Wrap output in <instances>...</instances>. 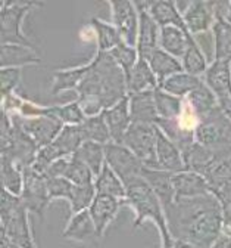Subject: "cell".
<instances>
[{
    "instance_id": "obj_1",
    "label": "cell",
    "mask_w": 231,
    "mask_h": 248,
    "mask_svg": "<svg viewBox=\"0 0 231 248\" xmlns=\"http://www.w3.org/2000/svg\"><path fill=\"white\" fill-rule=\"evenodd\" d=\"M163 208L174 239L187 241L199 248H211L224 232L222 210L212 194L175 200Z\"/></svg>"
},
{
    "instance_id": "obj_2",
    "label": "cell",
    "mask_w": 231,
    "mask_h": 248,
    "mask_svg": "<svg viewBox=\"0 0 231 248\" xmlns=\"http://www.w3.org/2000/svg\"><path fill=\"white\" fill-rule=\"evenodd\" d=\"M75 92V101L86 117L99 115L128 96L127 77L111 53L96 52L88 62L86 77Z\"/></svg>"
},
{
    "instance_id": "obj_3",
    "label": "cell",
    "mask_w": 231,
    "mask_h": 248,
    "mask_svg": "<svg viewBox=\"0 0 231 248\" xmlns=\"http://www.w3.org/2000/svg\"><path fill=\"white\" fill-rule=\"evenodd\" d=\"M127 197L125 204L133 208L136 217L133 222V229L140 228L144 222H152L158 228L160 244H171L174 241L167 222V214H165L163 204L158 198V195L153 192V189L149 186V183L139 177L128 183L125 186Z\"/></svg>"
},
{
    "instance_id": "obj_4",
    "label": "cell",
    "mask_w": 231,
    "mask_h": 248,
    "mask_svg": "<svg viewBox=\"0 0 231 248\" xmlns=\"http://www.w3.org/2000/svg\"><path fill=\"white\" fill-rule=\"evenodd\" d=\"M28 216L29 211L19 197L2 191V204H0L2 241L18 248H37Z\"/></svg>"
},
{
    "instance_id": "obj_5",
    "label": "cell",
    "mask_w": 231,
    "mask_h": 248,
    "mask_svg": "<svg viewBox=\"0 0 231 248\" xmlns=\"http://www.w3.org/2000/svg\"><path fill=\"white\" fill-rule=\"evenodd\" d=\"M39 6L43 5L37 2H9V0L2 2V8H0V43L18 45L39 50L37 46L32 45L22 31L25 16Z\"/></svg>"
},
{
    "instance_id": "obj_6",
    "label": "cell",
    "mask_w": 231,
    "mask_h": 248,
    "mask_svg": "<svg viewBox=\"0 0 231 248\" xmlns=\"http://www.w3.org/2000/svg\"><path fill=\"white\" fill-rule=\"evenodd\" d=\"M156 142L158 126L143 123H131L122 139V145L133 152L144 167L159 170L156 160Z\"/></svg>"
},
{
    "instance_id": "obj_7",
    "label": "cell",
    "mask_w": 231,
    "mask_h": 248,
    "mask_svg": "<svg viewBox=\"0 0 231 248\" xmlns=\"http://www.w3.org/2000/svg\"><path fill=\"white\" fill-rule=\"evenodd\" d=\"M194 139L208 148L231 146V120L221 108H217L199 120L194 129Z\"/></svg>"
},
{
    "instance_id": "obj_8",
    "label": "cell",
    "mask_w": 231,
    "mask_h": 248,
    "mask_svg": "<svg viewBox=\"0 0 231 248\" xmlns=\"http://www.w3.org/2000/svg\"><path fill=\"white\" fill-rule=\"evenodd\" d=\"M105 154H106V164L116 173V176L122 180L125 186L139 177H143L142 173L144 166L122 143L111 142L105 145Z\"/></svg>"
},
{
    "instance_id": "obj_9",
    "label": "cell",
    "mask_w": 231,
    "mask_h": 248,
    "mask_svg": "<svg viewBox=\"0 0 231 248\" xmlns=\"http://www.w3.org/2000/svg\"><path fill=\"white\" fill-rule=\"evenodd\" d=\"M109 6L112 25L119 31L122 40L130 46L137 47L140 15L134 2H131V0H111Z\"/></svg>"
},
{
    "instance_id": "obj_10",
    "label": "cell",
    "mask_w": 231,
    "mask_h": 248,
    "mask_svg": "<svg viewBox=\"0 0 231 248\" xmlns=\"http://www.w3.org/2000/svg\"><path fill=\"white\" fill-rule=\"evenodd\" d=\"M21 201L31 214L39 216L42 220L44 219V213L52 202L47 192V179L31 167L24 169V191Z\"/></svg>"
},
{
    "instance_id": "obj_11",
    "label": "cell",
    "mask_w": 231,
    "mask_h": 248,
    "mask_svg": "<svg viewBox=\"0 0 231 248\" xmlns=\"http://www.w3.org/2000/svg\"><path fill=\"white\" fill-rule=\"evenodd\" d=\"M9 115L16 126L27 136H29L32 140H34V143L39 146V149L50 145L58 138L60 130L63 129V124L53 117L25 118V117L16 115V114H9Z\"/></svg>"
},
{
    "instance_id": "obj_12",
    "label": "cell",
    "mask_w": 231,
    "mask_h": 248,
    "mask_svg": "<svg viewBox=\"0 0 231 248\" xmlns=\"http://www.w3.org/2000/svg\"><path fill=\"white\" fill-rule=\"evenodd\" d=\"M203 80L215 93L221 111L231 120V64L214 61L205 73Z\"/></svg>"
},
{
    "instance_id": "obj_13",
    "label": "cell",
    "mask_w": 231,
    "mask_h": 248,
    "mask_svg": "<svg viewBox=\"0 0 231 248\" xmlns=\"http://www.w3.org/2000/svg\"><path fill=\"white\" fill-rule=\"evenodd\" d=\"M124 200H118L109 195H96L93 204L88 208V213L94 222L97 233L101 238L105 236L108 228L114 223L116 216L122 207H125Z\"/></svg>"
},
{
    "instance_id": "obj_14",
    "label": "cell",
    "mask_w": 231,
    "mask_h": 248,
    "mask_svg": "<svg viewBox=\"0 0 231 248\" xmlns=\"http://www.w3.org/2000/svg\"><path fill=\"white\" fill-rule=\"evenodd\" d=\"M183 18L188 33L193 37L212 30L217 21L212 5L211 2H206V0H194V2H190L183 14Z\"/></svg>"
},
{
    "instance_id": "obj_15",
    "label": "cell",
    "mask_w": 231,
    "mask_h": 248,
    "mask_svg": "<svg viewBox=\"0 0 231 248\" xmlns=\"http://www.w3.org/2000/svg\"><path fill=\"white\" fill-rule=\"evenodd\" d=\"M62 236L68 241L84 245L94 244L97 239H101L88 210L72 214L70 222L67 223V228L62 232Z\"/></svg>"
},
{
    "instance_id": "obj_16",
    "label": "cell",
    "mask_w": 231,
    "mask_h": 248,
    "mask_svg": "<svg viewBox=\"0 0 231 248\" xmlns=\"http://www.w3.org/2000/svg\"><path fill=\"white\" fill-rule=\"evenodd\" d=\"M105 123L108 126L111 139L114 143H122V139L127 130L131 126V114H130V99L128 96L119 101L118 104L112 105L111 108L102 112Z\"/></svg>"
},
{
    "instance_id": "obj_17",
    "label": "cell",
    "mask_w": 231,
    "mask_h": 248,
    "mask_svg": "<svg viewBox=\"0 0 231 248\" xmlns=\"http://www.w3.org/2000/svg\"><path fill=\"white\" fill-rule=\"evenodd\" d=\"M139 15H140V27H139V40H137V50L139 55L143 56L144 53L159 47V33L160 27L147 12V2H134Z\"/></svg>"
},
{
    "instance_id": "obj_18",
    "label": "cell",
    "mask_w": 231,
    "mask_h": 248,
    "mask_svg": "<svg viewBox=\"0 0 231 248\" xmlns=\"http://www.w3.org/2000/svg\"><path fill=\"white\" fill-rule=\"evenodd\" d=\"M156 160H158L159 170L170 171V173L186 171L183 152L159 129H158V142H156Z\"/></svg>"
},
{
    "instance_id": "obj_19",
    "label": "cell",
    "mask_w": 231,
    "mask_h": 248,
    "mask_svg": "<svg viewBox=\"0 0 231 248\" xmlns=\"http://www.w3.org/2000/svg\"><path fill=\"white\" fill-rule=\"evenodd\" d=\"M173 185L175 191V200L197 198L211 194L208 180L193 171H181L173 174Z\"/></svg>"
},
{
    "instance_id": "obj_20",
    "label": "cell",
    "mask_w": 231,
    "mask_h": 248,
    "mask_svg": "<svg viewBox=\"0 0 231 248\" xmlns=\"http://www.w3.org/2000/svg\"><path fill=\"white\" fill-rule=\"evenodd\" d=\"M194 37L187 30L178 27H162L159 33V47L177 59H183Z\"/></svg>"
},
{
    "instance_id": "obj_21",
    "label": "cell",
    "mask_w": 231,
    "mask_h": 248,
    "mask_svg": "<svg viewBox=\"0 0 231 248\" xmlns=\"http://www.w3.org/2000/svg\"><path fill=\"white\" fill-rule=\"evenodd\" d=\"M142 58H144L149 62L152 71L155 73V76L159 81V86L167 78L184 71L181 61L174 58L173 55L167 53L165 50H162L160 47H156V49L144 53Z\"/></svg>"
},
{
    "instance_id": "obj_22",
    "label": "cell",
    "mask_w": 231,
    "mask_h": 248,
    "mask_svg": "<svg viewBox=\"0 0 231 248\" xmlns=\"http://www.w3.org/2000/svg\"><path fill=\"white\" fill-rule=\"evenodd\" d=\"M130 99V114L133 123L143 124H158L159 115L155 104V92L136 93V95H128Z\"/></svg>"
},
{
    "instance_id": "obj_23",
    "label": "cell",
    "mask_w": 231,
    "mask_h": 248,
    "mask_svg": "<svg viewBox=\"0 0 231 248\" xmlns=\"http://www.w3.org/2000/svg\"><path fill=\"white\" fill-rule=\"evenodd\" d=\"M127 89L128 95H136V93L155 92L159 89V81L152 71L149 62L144 58H139L136 67L127 77Z\"/></svg>"
},
{
    "instance_id": "obj_24",
    "label": "cell",
    "mask_w": 231,
    "mask_h": 248,
    "mask_svg": "<svg viewBox=\"0 0 231 248\" xmlns=\"http://www.w3.org/2000/svg\"><path fill=\"white\" fill-rule=\"evenodd\" d=\"M173 174L170 171H163L158 169H143V179L149 183L153 192L158 195L163 207H167L175 201V191L173 185Z\"/></svg>"
},
{
    "instance_id": "obj_25",
    "label": "cell",
    "mask_w": 231,
    "mask_h": 248,
    "mask_svg": "<svg viewBox=\"0 0 231 248\" xmlns=\"http://www.w3.org/2000/svg\"><path fill=\"white\" fill-rule=\"evenodd\" d=\"M147 12L152 15V18L158 22L160 28L178 27L187 30L183 14L178 11L175 2H173V0H153V2H147Z\"/></svg>"
},
{
    "instance_id": "obj_26",
    "label": "cell",
    "mask_w": 231,
    "mask_h": 248,
    "mask_svg": "<svg viewBox=\"0 0 231 248\" xmlns=\"http://www.w3.org/2000/svg\"><path fill=\"white\" fill-rule=\"evenodd\" d=\"M183 158L186 171H193L197 174H205L211 169L215 158V148H208L201 143L194 142L187 149L183 151Z\"/></svg>"
},
{
    "instance_id": "obj_27",
    "label": "cell",
    "mask_w": 231,
    "mask_h": 248,
    "mask_svg": "<svg viewBox=\"0 0 231 248\" xmlns=\"http://www.w3.org/2000/svg\"><path fill=\"white\" fill-rule=\"evenodd\" d=\"M42 62L40 53L18 45H2V68H21L37 65Z\"/></svg>"
},
{
    "instance_id": "obj_28",
    "label": "cell",
    "mask_w": 231,
    "mask_h": 248,
    "mask_svg": "<svg viewBox=\"0 0 231 248\" xmlns=\"http://www.w3.org/2000/svg\"><path fill=\"white\" fill-rule=\"evenodd\" d=\"M87 71H88V64L55 71L52 76V86H50L52 96H58L65 92L77 90V87L86 77Z\"/></svg>"
},
{
    "instance_id": "obj_29",
    "label": "cell",
    "mask_w": 231,
    "mask_h": 248,
    "mask_svg": "<svg viewBox=\"0 0 231 248\" xmlns=\"http://www.w3.org/2000/svg\"><path fill=\"white\" fill-rule=\"evenodd\" d=\"M184 99H186L187 105L190 107V109L197 115L199 120L202 117L211 114L217 108H219L215 93L209 89V86L205 83V80L199 87H197L196 90H193L190 95Z\"/></svg>"
},
{
    "instance_id": "obj_30",
    "label": "cell",
    "mask_w": 231,
    "mask_h": 248,
    "mask_svg": "<svg viewBox=\"0 0 231 248\" xmlns=\"http://www.w3.org/2000/svg\"><path fill=\"white\" fill-rule=\"evenodd\" d=\"M81 163H84L94 177H97L102 173L105 164H106V154H105V145L97 143V142H84L78 151L72 155Z\"/></svg>"
},
{
    "instance_id": "obj_31",
    "label": "cell",
    "mask_w": 231,
    "mask_h": 248,
    "mask_svg": "<svg viewBox=\"0 0 231 248\" xmlns=\"http://www.w3.org/2000/svg\"><path fill=\"white\" fill-rule=\"evenodd\" d=\"M156 126L165 136H167L168 139H171L180 148L181 152L196 142L194 130L186 127L180 118H177V120H159Z\"/></svg>"
},
{
    "instance_id": "obj_32",
    "label": "cell",
    "mask_w": 231,
    "mask_h": 248,
    "mask_svg": "<svg viewBox=\"0 0 231 248\" xmlns=\"http://www.w3.org/2000/svg\"><path fill=\"white\" fill-rule=\"evenodd\" d=\"M202 83H203V78L187 74L183 71V73H178V74L167 78L165 81H162L159 89L170 93V95H173V96L184 99L190 95L193 90H196L197 87H199Z\"/></svg>"
},
{
    "instance_id": "obj_33",
    "label": "cell",
    "mask_w": 231,
    "mask_h": 248,
    "mask_svg": "<svg viewBox=\"0 0 231 248\" xmlns=\"http://www.w3.org/2000/svg\"><path fill=\"white\" fill-rule=\"evenodd\" d=\"M90 25L94 30L96 42H97V52H111L114 50L122 40L119 31L109 22H105L103 19L93 16L90 19Z\"/></svg>"
},
{
    "instance_id": "obj_34",
    "label": "cell",
    "mask_w": 231,
    "mask_h": 248,
    "mask_svg": "<svg viewBox=\"0 0 231 248\" xmlns=\"http://www.w3.org/2000/svg\"><path fill=\"white\" fill-rule=\"evenodd\" d=\"M94 188H96L97 195H109V197L125 201V197H127L125 185L108 164H105L102 173L96 177Z\"/></svg>"
},
{
    "instance_id": "obj_35",
    "label": "cell",
    "mask_w": 231,
    "mask_h": 248,
    "mask_svg": "<svg viewBox=\"0 0 231 248\" xmlns=\"http://www.w3.org/2000/svg\"><path fill=\"white\" fill-rule=\"evenodd\" d=\"M78 127H80L84 142H97L102 145H108L112 142L108 126L102 114L87 117Z\"/></svg>"
},
{
    "instance_id": "obj_36",
    "label": "cell",
    "mask_w": 231,
    "mask_h": 248,
    "mask_svg": "<svg viewBox=\"0 0 231 248\" xmlns=\"http://www.w3.org/2000/svg\"><path fill=\"white\" fill-rule=\"evenodd\" d=\"M215 59L231 64V24L225 19H217L212 28Z\"/></svg>"
},
{
    "instance_id": "obj_37",
    "label": "cell",
    "mask_w": 231,
    "mask_h": 248,
    "mask_svg": "<svg viewBox=\"0 0 231 248\" xmlns=\"http://www.w3.org/2000/svg\"><path fill=\"white\" fill-rule=\"evenodd\" d=\"M0 171H2L3 191L21 198L24 191V170L19 166H16L14 161L2 157Z\"/></svg>"
},
{
    "instance_id": "obj_38",
    "label": "cell",
    "mask_w": 231,
    "mask_h": 248,
    "mask_svg": "<svg viewBox=\"0 0 231 248\" xmlns=\"http://www.w3.org/2000/svg\"><path fill=\"white\" fill-rule=\"evenodd\" d=\"M155 104L159 120H177L184 111V99L173 96L162 89L155 90Z\"/></svg>"
},
{
    "instance_id": "obj_39",
    "label": "cell",
    "mask_w": 231,
    "mask_h": 248,
    "mask_svg": "<svg viewBox=\"0 0 231 248\" xmlns=\"http://www.w3.org/2000/svg\"><path fill=\"white\" fill-rule=\"evenodd\" d=\"M181 64H183L184 73L197 76V77L205 76V73L208 71V68L211 65V64H208L205 52L202 50L199 43L196 42V39L190 43L184 58L181 59Z\"/></svg>"
},
{
    "instance_id": "obj_40",
    "label": "cell",
    "mask_w": 231,
    "mask_h": 248,
    "mask_svg": "<svg viewBox=\"0 0 231 248\" xmlns=\"http://www.w3.org/2000/svg\"><path fill=\"white\" fill-rule=\"evenodd\" d=\"M109 53H111V56L114 58V61L118 64V67L124 71L125 77H128L130 73L133 71V68L136 67L137 61H139V58H140L137 47L130 46V45H127L125 42H121V43H119L114 50H111Z\"/></svg>"
},
{
    "instance_id": "obj_41",
    "label": "cell",
    "mask_w": 231,
    "mask_h": 248,
    "mask_svg": "<svg viewBox=\"0 0 231 248\" xmlns=\"http://www.w3.org/2000/svg\"><path fill=\"white\" fill-rule=\"evenodd\" d=\"M96 195H97V192L94 188V183L93 185H84V186L74 185L71 197L68 200L71 213L77 214V213H81L84 210H88L90 205L93 204Z\"/></svg>"
},
{
    "instance_id": "obj_42",
    "label": "cell",
    "mask_w": 231,
    "mask_h": 248,
    "mask_svg": "<svg viewBox=\"0 0 231 248\" xmlns=\"http://www.w3.org/2000/svg\"><path fill=\"white\" fill-rule=\"evenodd\" d=\"M62 177L68 179L71 183H74L77 186L93 185L94 180H96V177L91 173V170L84 163H81L80 160H77L75 157H71L70 158V161L67 164V169H65V173H63Z\"/></svg>"
},
{
    "instance_id": "obj_43",
    "label": "cell",
    "mask_w": 231,
    "mask_h": 248,
    "mask_svg": "<svg viewBox=\"0 0 231 248\" xmlns=\"http://www.w3.org/2000/svg\"><path fill=\"white\" fill-rule=\"evenodd\" d=\"M56 118L63 124V126H80L87 117L83 112L80 104L77 101H74L70 104L56 105Z\"/></svg>"
},
{
    "instance_id": "obj_44",
    "label": "cell",
    "mask_w": 231,
    "mask_h": 248,
    "mask_svg": "<svg viewBox=\"0 0 231 248\" xmlns=\"http://www.w3.org/2000/svg\"><path fill=\"white\" fill-rule=\"evenodd\" d=\"M74 188V183H71L65 177H49L47 179V192L50 201L55 200H65L68 201Z\"/></svg>"
},
{
    "instance_id": "obj_45",
    "label": "cell",
    "mask_w": 231,
    "mask_h": 248,
    "mask_svg": "<svg viewBox=\"0 0 231 248\" xmlns=\"http://www.w3.org/2000/svg\"><path fill=\"white\" fill-rule=\"evenodd\" d=\"M22 78L21 68H2L0 71V84H2V98L9 96L11 93L16 92Z\"/></svg>"
},
{
    "instance_id": "obj_46",
    "label": "cell",
    "mask_w": 231,
    "mask_h": 248,
    "mask_svg": "<svg viewBox=\"0 0 231 248\" xmlns=\"http://www.w3.org/2000/svg\"><path fill=\"white\" fill-rule=\"evenodd\" d=\"M174 248H199V247H196L187 241H183V239H174Z\"/></svg>"
},
{
    "instance_id": "obj_47",
    "label": "cell",
    "mask_w": 231,
    "mask_h": 248,
    "mask_svg": "<svg viewBox=\"0 0 231 248\" xmlns=\"http://www.w3.org/2000/svg\"><path fill=\"white\" fill-rule=\"evenodd\" d=\"M225 21L231 24V2H230V8H228V14H227V16H225Z\"/></svg>"
},
{
    "instance_id": "obj_48",
    "label": "cell",
    "mask_w": 231,
    "mask_h": 248,
    "mask_svg": "<svg viewBox=\"0 0 231 248\" xmlns=\"http://www.w3.org/2000/svg\"><path fill=\"white\" fill-rule=\"evenodd\" d=\"M160 248H174V241L171 244H160Z\"/></svg>"
}]
</instances>
